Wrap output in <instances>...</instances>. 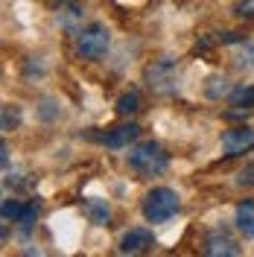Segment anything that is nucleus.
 Listing matches in <instances>:
<instances>
[{
  "label": "nucleus",
  "instance_id": "14",
  "mask_svg": "<svg viewBox=\"0 0 254 257\" xmlns=\"http://www.w3.org/2000/svg\"><path fill=\"white\" fill-rule=\"evenodd\" d=\"M237 67H254V41H237Z\"/></svg>",
  "mask_w": 254,
  "mask_h": 257
},
{
  "label": "nucleus",
  "instance_id": "6",
  "mask_svg": "<svg viewBox=\"0 0 254 257\" xmlns=\"http://www.w3.org/2000/svg\"><path fill=\"white\" fill-rule=\"evenodd\" d=\"M152 248H155V237L146 228H132L120 240V254H143V251H152Z\"/></svg>",
  "mask_w": 254,
  "mask_h": 257
},
{
  "label": "nucleus",
  "instance_id": "10",
  "mask_svg": "<svg viewBox=\"0 0 254 257\" xmlns=\"http://www.w3.org/2000/svg\"><path fill=\"white\" fill-rule=\"evenodd\" d=\"M234 222H237V231L242 237H251L254 240V199L239 202L237 210H234Z\"/></svg>",
  "mask_w": 254,
  "mask_h": 257
},
{
  "label": "nucleus",
  "instance_id": "18",
  "mask_svg": "<svg viewBox=\"0 0 254 257\" xmlns=\"http://www.w3.org/2000/svg\"><path fill=\"white\" fill-rule=\"evenodd\" d=\"M53 117H59V105L53 99H44L41 102V120H53Z\"/></svg>",
  "mask_w": 254,
  "mask_h": 257
},
{
  "label": "nucleus",
  "instance_id": "16",
  "mask_svg": "<svg viewBox=\"0 0 254 257\" xmlns=\"http://www.w3.org/2000/svg\"><path fill=\"white\" fill-rule=\"evenodd\" d=\"M0 210H3V222H18L21 219V210H24V202L21 199H6Z\"/></svg>",
  "mask_w": 254,
  "mask_h": 257
},
{
  "label": "nucleus",
  "instance_id": "3",
  "mask_svg": "<svg viewBox=\"0 0 254 257\" xmlns=\"http://www.w3.org/2000/svg\"><path fill=\"white\" fill-rule=\"evenodd\" d=\"M76 56L79 59H88V62H96V59H102L108 47H111V32L105 24H88V27H82L76 30Z\"/></svg>",
  "mask_w": 254,
  "mask_h": 257
},
{
  "label": "nucleus",
  "instance_id": "7",
  "mask_svg": "<svg viewBox=\"0 0 254 257\" xmlns=\"http://www.w3.org/2000/svg\"><path fill=\"white\" fill-rule=\"evenodd\" d=\"M205 254L207 257H237L239 254V245L231 234L225 231H213L210 237L205 240Z\"/></svg>",
  "mask_w": 254,
  "mask_h": 257
},
{
  "label": "nucleus",
  "instance_id": "20",
  "mask_svg": "<svg viewBox=\"0 0 254 257\" xmlns=\"http://www.w3.org/2000/svg\"><path fill=\"white\" fill-rule=\"evenodd\" d=\"M239 184H254V167H248V170L239 173Z\"/></svg>",
  "mask_w": 254,
  "mask_h": 257
},
{
  "label": "nucleus",
  "instance_id": "13",
  "mask_svg": "<svg viewBox=\"0 0 254 257\" xmlns=\"http://www.w3.org/2000/svg\"><path fill=\"white\" fill-rule=\"evenodd\" d=\"M234 91L231 85H228V79L225 76H210L207 79V85H205V94L210 96V99H222V96H228Z\"/></svg>",
  "mask_w": 254,
  "mask_h": 257
},
{
  "label": "nucleus",
  "instance_id": "11",
  "mask_svg": "<svg viewBox=\"0 0 254 257\" xmlns=\"http://www.w3.org/2000/svg\"><path fill=\"white\" fill-rule=\"evenodd\" d=\"M85 213H88L91 222H96V225L111 222V208H108L105 199H88V202H85Z\"/></svg>",
  "mask_w": 254,
  "mask_h": 257
},
{
  "label": "nucleus",
  "instance_id": "8",
  "mask_svg": "<svg viewBox=\"0 0 254 257\" xmlns=\"http://www.w3.org/2000/svg\"><path fill=\"white\" fill-rule=\"evenodd\" d=\"M138 135H141V126L138 123H123V126H114L111 132H105L102 135V144L108 146V149H126L129 144L138 141Z\"/></svg>",
  "mask_w": 254,
  "mask_h": 257
},
{
  "label": "nucleus",
  "instance_id": "12",
  "mask_svg": "<svg viewBox=\"0 0 254 257\" xmlns=\"http://www.w3.org/2000/svg\"><path fill=\"white\" fill-rule=\"evenodd\" d=\"M228 102L234 108H254V85H239L228 94Z\"/></svg>",
  "mask_w": 254,
  "mask_h": 257
},
{
  "label": "nucleus",
  "instance_id": "9",
  "mask_svg": "<svg viewBox=\"0 0 254 257\" xmlns=\"http://www.w3.org/2000/svg\"><path fill=\"white\" fill-rule=\"evenodd\" d=\"M56 18L64 30H76V24L82 21L85 9H82V0H56Z\"/></svg>",
  "mask_w": 254,
  "mask_h": 257
},
{
  "label": "nucleus",
  "instance_id": "1",
  "mask_svg": "<svg viewBox=\"0 0 254 257\" xmlns=\"http://www.w3.org/2000/svg\"><path fill=\"white\" fill-rule=\"evenodd\" d=\"M126 161H129V170H135L141 178L161 176V173H167V167H170V155H167L164 146L155 144V141H143V144L132 146Z\"/></svg>",
  "mask_w": 254,
  "mask_h": 257
},
{
  "label": "nucleus",
  "instance_id": "4",
  "mask_svg": "<svg viewBox=\"0 0 254 257\" xmlns=\"http://www.w3.org/2000/svg\"><path fill=\"white\" fill-rule=\"evenodd\" d=\"M146 85L155 91V94H173L178 88V62L173 56H161L158 62H152L146 67Z\"/></svg>",
  "mask_w": 254,
  "mask_h": 257
},
{
  "label": "nucleus",
  "instance_id": "17",
  "mask_svg": "<svg viewBox=\"0 0 254 257\" xmlns=\"http://www.w3.org/2000/svg\"><path fill=\"white\" fill-rule=\"evenodd\" d=\"M18 123H21V114H18V108H12V105H3V132L15 128Z\"/></svg>",
  "mask_w": 254,
  "mask_h": 257
},
{
  "label": "nucleus",
  "instance_id": "2",
  "mask_svg": "<svg viewBox=\"0 0 254 257\" xmlns=\"http://www.w3.org/2000/svg\"><path fill=\"white\" fill-rule=\"evenodd\" d=\"M181 208V199L173 187H152V190L143 196V216L146 222H167L170 216H175Z\"/></svg>",
  "mask_w": 254,
  "mask_h": 257
},
{
  "label": "nucleus",
  "instance_id": "15",
  "mask_svg": "<svg viewBox=\"0 0 254 257\" xmlns=\"http://www.w3.org/2000/svg\"><path fill=\"white\" fill-rule=\"evenodd\" d=\"M138 108H141V96L135 94V91H129V94H123L117 99V114H123V117L135 114Z\"/></svg>",
  "mask_w": 254,
  "mask_h": 257
},
{
  "label": "nucleus",
  "instance_id": "5",
  "mask_svg": "<svg viewBox=\"0 0 254 257\" xmlns=\"http://www.w3.org/2000/svg\"><path fill=\"white\" fill-rule=\"evenodd\" d=\"M254 146V128L248 126H237V128H228L222 135V149L228 158H237L242 152H248Z\"/></svg>",
  "mask_w": 254,
  "mask_h": 257
},
{
  "label": "nucleus",
  "instance_id": "19",
  "mask_svg": "<svg viewBox=\"0 0 254 257\" xmlns=\"http://www.w3.org/2000/svg\"><path fill=\"white\" fill-rule=\"evenodd\" d=\"M237 15L239 18H251L254 21V0H239L237 3Z\"/></svg>",
  "mask_w": 254,
  "mask_h": 257
}]
</instances>
